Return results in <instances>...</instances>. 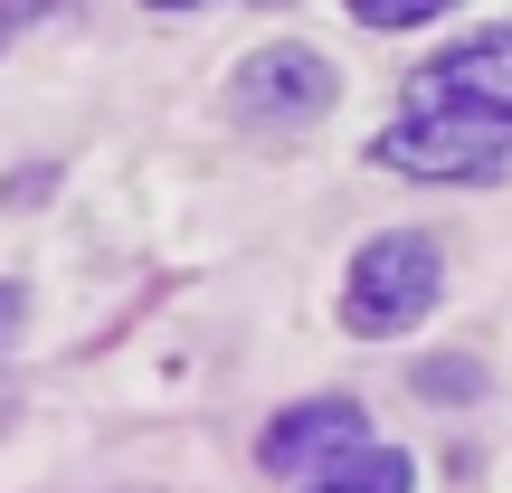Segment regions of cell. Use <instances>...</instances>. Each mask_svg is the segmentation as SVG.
Wrapping results in <instances>:
<instances>
[{
	"label": "cell",
	"mask_w": 512,
	"mask_h": 493,
	"mask_svg": "<svg viewBox=\"0 0 512 493\" xmlns=\"http://www.w3.org/2000/svg\"><path fill=\"white\" fill-rule=\"evenodd\" d=\"M380 171H408V181H494L512 162V124L503 114H456V105H399L370 143Z\"/></svg>",
	"instance_id": "6da1fadb"
},
{
	"label": "cell",
	"mask_w": 512,
	"mask_h": 493,
	"mask_svg": "<svg viewBox=\"0 0 512 493\" xmlns=\"http://www.w3.org/2000/svg\"><path fill=\"white\" fill-rule=\"evenodd\" d=\"M437 285H446V256H437V238H418V228H380V238L351 256L342 323L361 332V342H389L399 323H427Z\"/></svg>",
	"instance_id": "7a4b0ae2"
},
{
	"label": "cell",
	"mask_w": 512,
	"mask_h": 493,
	"mask_svg": "<svg viewBox=\"0 0 512 493\" xmlns=\"http://www.w3.org/2000/svg\"><path fill=\"white\" fill-rule=\"evenodd\" d=\"M408 105H456V114H503L512 124V29H484L465 48H437L408 76Z\"/></svg>",
	"instance_id": "3957f363"
},
{
	"label": "cell",
	"mask_w": 512,
	"mask_h": 493,
	"mask_svg": "<svg viewBox=\"0 0 512 493\" xmlns=\"http://www.w3.org/2000/svg\"><path fill=\"white\" fill-rule=\"evenodd\" d=\"M361 399H294L285 418L256 437V465L266 475H294V484H313L323 465H342V456H361Z\"/></svg>",
	"instance_id": "277c9868"
},
{
	"label": "cell",
	"mask_w": 512,
	"mask_h": 493,
	"mask_svg": "<svg viewBox=\"0 0 512 493\" xmlns=\"http://www.w3.org/2000/svg\"><path fill=\"white\" fill-rule=\"evenodd\" d=\"M228 95H238L247 124H304V114H323L332 95H342V76H332L313 48H294V38H285V48H256Z\"/></svg>",
	"instance_id": "5b68a950"
},
{
	"label": "cell",
	"mask_w": 512,
	"mask_h": 493,
	"mask_svg": "<svg viewBox=\"0 0 512 493\" xmlns=\"http://www.w3.org/2000/svg\"><path fill=\"white\" fill-rule=\"evenodd\" d=\"M294 493H418V465H408L399 446H361V456L323 465V475L294 484Z\"/></svg>",
	"instance_id": "8992f818"
},
{
	"label": "cell",
	"mask_w": 512,
	"mask_h": 493,
	"mask_svg": "<svg viewBox=\"0 0 512 493\" xmlns=\"http://www.w3.org/2000/svg\"><path fill=\"white\" fill-rule=\"evenodd\" d=\"M361 29H418V19H446L456 0H342Z\"/></svg>",
	"instance_id": "52a82bcc"
},
{
	"label": "cell",
	"mask_w": 512,
	"mask_h": 493,
	"mask_svg": "<svg viewBox=\"0 0 512 493\" xmlns=\"http://www.w3.org/2000/svg\"><path fill=\"white\" fill-rule=\"evenodd\" d=\"M475 389H484V361H427L418 370V399H437V408L475 399Z\"/></svg>",
	"instance_id": "ba28073f"
},
{
	"label": "cell",
	"mask_w": 512,
	"mask_h": 493,
	"mask_svg": "<svg viewBox=\"0 0 512 493\" xmlns=\"http://www.w3.org/2000/svg\"><path fill=\"white\" fill-rule=\"evenodd\" d=\"M19 323H29V294H19V285H0V351L19 342Z\"/></svg>",
	"instance_id": "9c48e42d"
},
{
	"label": "cell",
	"mask_w": 512,
	"mask_h": 493,
	"mask_svg": "<svg viewBox=\"0 0 512 493\" xmlns=\"http://www.w3.org/2000/svg\"><path fill=\"white\" fill-rule=\"evenodd\" d=\"M143 10H171V19H181V10H200V0H143Z\"/></svg>",
	"instance_id": "30bf717a"
}]
</instances>
